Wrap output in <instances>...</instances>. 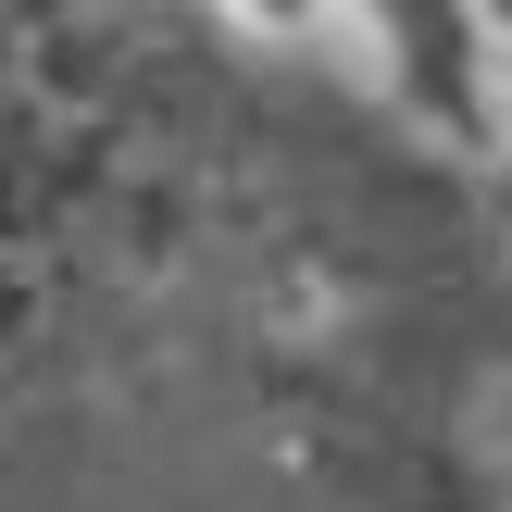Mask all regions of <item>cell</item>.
<instances>
[{
  "mask_svg": "<svg viewBox=\"0 0 512 512\" xmlns=\"http://www.w3.org/2000/svg\"><path fill=\"white\" fill-rule=\"evenodd\" d=\"M325 25L363 50V75L388 100H413V113H438V125H475L512 88L488 25H475V0H325Z\"/></svg>",
  "mask_w": 512,
  "mask_h": 512,
  "instance_id": "obj_1",
  "label": "cell"
},
{
  "mask_svg": "<svg viewBox=\"0 0 512 512\" xmlns=\"http://www.w3.org/2000/svg\"><path fill=\"white\" fill-rule=\"evenodd\" d=\"M225 13H250V25H325V0H225Z\"/></svg>",
  "mask_w": 512,
  "mask_h": 512,
  "instance_id": "obj_2",
  "label": "cell"
},
{
  "mask_svg": "<svg viewBox=\"0 0 512 512\" xmlns=\"http://www.w3.org/2000/svg\"><path fill=\"white\" fill-rule=\"evenodd\" d=\"M475 25H488V50H500V75H512V0H475Z\"/></svg>",
  "mask_w": 512,
  "mask_h": 512,
  "instance_id": "obj_3",
  "label": "cell"
}]
</instances>
